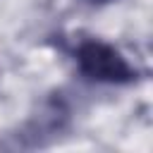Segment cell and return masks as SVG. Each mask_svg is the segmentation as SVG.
<instances>
[{
    "label": "cell",
    "instance_id": "1",
    "mask_svg": "<svg viewBox=\"0 0 153 153\" xmlns=\"http://www.w3.org/2000/svg\"><path fill=\"white\" fill-rule=\"evenodd\" d=\"M76 65L81 74L105 84H127L134 79V69L122 53L100 41H84L76 48Z\"/></svg>",
    "mask_w": 153,
    "mask_h": 153
},
{
    "label": "cell",
    "instance_id": "2",
    "mask_svg": "<svg viewBox=\"0 0 153 153\" xmlns=\"http://www.w3.org/2000/svg\"><path fill=\"white\" fill-rule=\"evenodd\" d=\"M98 2H103V0H98Z\"/></svg>",
    "mask_w": 153,
    "mask_h": 153
}]
</instances>
